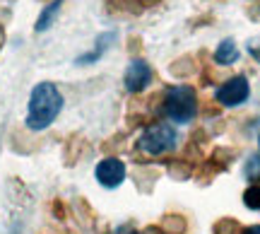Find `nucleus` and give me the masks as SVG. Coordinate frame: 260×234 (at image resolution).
<instances>
[{
    "label": "nucleus",
    "instance_id": "obj_1",
    "mask_svg": "<svg viewBox=\"0 0 260 234\" xmlns=\"http://www.w3.org/2000/svg\"><path fill=\"white\" fill-rule=\"evenodd\" d=\"M63 109V94L58 92L53 82H39L29 94L27 128L29 131H44L58 119Z\"/></svg>",
    "mask_w": 260,
    "mask_h": 234
},
{
    "label": "nucleus",
    "instance_id": "obj_2",
    "mask_svg": "<svg viewBox=\"0 0 260 234\" xmlns=\"http://www.w3.org/2000/svg\"><path fill=\"white\" fill-rule=\"evenodd\" d=\"M164 116H169L171 121L176 123H186L193 121L195 113H198V97L195 90L188 84H178V87H169L164 92Z\"/></svg>",
    "mask_w": 260,
    "mask_h": 234
},
{
    "label": "nucleus",
    "instance_id": "obj_3",
    "mask_svg": "<svg viewBox=\"0 0 260 234\" xmlns=\"http://www.w3.org/2000/svg\"><path fill=\"white\" fill-rule=\"evenodd\" d=\"M176 131L167 126L161 121L149 123L147 128L142 131L138 140V150L145 152V155H152V157H159V155H167V152H174L176 148Z\"/></svg>",
    "mask_w": 260,
    "mask_h": 234
},
{
    "label": "nucleus",
    "instance_id": "obj_4",
    "mask_svg": "<svg viewBox=\"0 0 260 234\" xmlns=\"http://www.w3.org/2000/svg\"><path fill=\"white\" fill-rule=\"evenodd\" d=\"M251 94V84L243 75H236V77H229L226 82L217 90V102L222 106H239L248 99Z\"/></svg>",
    "mask_w": 260,
    "mask_h": 234
},
{
    "label": "nucleus",
    "instance_id": "obj_5",
    "mask_svg": "<svg viewBox=\"0 0 260 234\" xmlns=\"http://www.w3.org/2000/svg\"><path fill=\"white\" fill-rule=\"evenodd\" d=\"M152 80V70H149L147 61L142 58H133L125 68V75H123V84L130 94H140Z\"/></svg>",
    "mask_w": 260,
    "mask_h": 234
},
{
    "label": "nucleus",
    "instance_id": "obj_6",
    "mask_svg": "<svg viewBox=\"0 0 260 234\" xmlns=\"http://www.w3.org/2000/svg\"><path fill=\"white\" fill-rule=\"evenodd\" d=\"M94 174H96V181L104 188H116V186H121L123 179H125V164L118 157H104L96 164Z\"/></svg>",
    "mask_w": 260,
    "mask_h": 234
},
{
    "label": "nucleus",
    "instance_id": "obj_7",
    "mask_svg": "<svg viewBox=\"0 0 260 234\" xmlns=\"http://www.w3.org/2000/svg\"><path fill=\"white\" fill-rule=\"evenodd\" d=\"M113 39H116V32H104V34H99V37H96V41H94L92 51H89V53H82V56L77 58L75 63H77V66H89V63H96V61L104 56V51L111 46Z\"/></svg>",
    "mask_w": 260,
    "mask_h": 234
},
{
    "label": "nucleus",
    "instance_id": "obj_8",
    "mask_svg": "<svg viewBox=\"0 0 260 234\" xmlns=\"http://www.w3.org/2000/svg\"><path fill=\"white\" fill-rule=\"evenodd\" d=\"M87 152V140H84L82 135H70L68 140H65V148H63V159L68 167H73V164H77L80 159H82V155Z\"/></svg>",
    "mask_w": 260,
    "mask_h": 234
},
{
    "label": "nucleus",
    "instance_id": "obj_9",
    "mask_svg": "<svg viewBox=\"0 0 260 234\" xmlns=\"http://www.w3.org/2000/svg\"><path fill=\"white\" fill-rule=\"evenodd\" d=\"M195 162H190V159L186 157H171L167 162V171L171 179H178V181H183V179H190L195 174Z\"/></svg>",
    "mask_w": 260,
    "mask_h": 234
},
{
    "label": "nucleus",
    "instance_id": "obj_10",
    "mask_svg": "<svg viewBox=\"0 0 260 234\" xmlns=\"http://www.w3.org/2000/svg\"><path fill=\"white\" fill-rule=\"evenodd\" d=\"M239 61V48H236V41L234 39H224L222 44L214 51V63L219 66H234Z\"/></svg>",
    "mask_w": 260,
    "mask_h": 234
},
{
    "label": "nucleus",
    "instance_id": "obj_11",
    "mask_svg": "<svg viewBox=\"0 0 260 234\" xmlns=\"http://www.w3.org/2000/svg\"><path fill=\"white\" fill-rule=\"evenodd\" d=\"M195 68H198L195 56H178L174 63H169V73L176 80H186V77H190L195 73Z\"/></svg>",
    "mask_w": 260,
    "mask_h": 234
},
{
    "label": "nucleus",
    "instance_id": "obj_12",
    "mask_svg": "<svg viewBox=\"0 0 260 234\" xmlns=\"http://www.w3.org/2000/svg\"><path fill=\"white\" fill-rule=\"evenodd\" d=\"M60 8H63V0H53V3H48L46 8L41 10V15H39V19H37V24H34V29H37V32H46V29L53 24V19L58 17Z\"/></svg>",
    "mask_w": 260,
    "mask_h": 234
},
{
    "label": "nucleus",
    "instance_id": "obj_13",
    "mask_svg": "<svg viewBox=\"0 0 260 234\" xmlns=\"http://www.w3.org/2000/svg\"><path fill=\"white\" fill-rule=\"evenodd\" d=\"M161 229L167 234H186L188 229V222L183 215H178V213H169V215H164V220H161Z\"/></svg>",
    "mask_w": 260,
    "mask_h": 234
},
{
    "label": "nucleus",
    "instance_id": "obj_14",
    "mask_svg": "<svg viewBox=\"0 0 260 234\" xmlns=\"http://www.w3.org/2000/svg\"><path fill=\"white\" fill-rule=\"evenodd\" d=\"M135 184H138V188L140 191H152V186H154V181L159 179V171L157 169H152V167H140V169H135Z\"/></svg>",
    "mask_w": 260,
    "mask_h": 234
},
{
    "label": "nucleus",
    "instance_id": "obj_15",
    "mask_svg": "<svg viewBox=\"0 0 260 234\" xmlns=\"http://www.w3.org/2000/svg\"><path fill=\"white\" fill-rule=\"evenodd\" d=\"M236 155H239V150H236V148H214L212 155H210V159H212V162H217L222 169H226L234 159H236Z\"/></svg>",
    "mask_w": 260,
    "mask_h": 234
},
{
    "label": "nucleus",
    "instance_id": "obj_16",
    "mask_svg": "<svg viewBox=\"0 0 260 234\" xmlns=\"http://www.w3.org/2000/svg\"><path fill=\"white\" fill-rule=\"evenodd\" d=\"M125 138H128V133H116L113 138H109L106 142H102V152H106L109 157H116V152L125 148Z\"/></svg>",
    "mask_w": 260,
    "mask_h": 234
},
{
    "label": "nucleus",
    "instance_id": "obj_17",
    "mask_svg": "<svg viewBox=\"0 0 260 234\" xmlns=\"http://www.w3.org/2000/svg\"><path fill=\"white\" fill-rule=\"evenodd\" d=\"M239 232H241V225L234 217H222L212 227V234H239Z\"/></svg>",
    "mask_w": 260,
    "mask_h": 234
},
{
    "label": "nucleus",
    "instance_id": "obj_18",
    "mask_svg": "<svg viewBox=\"0 0 260 234\" xmlns=\"http://www.w3.org/2000/svg\"><path fill=\"white\" fill-rule=\"evenodd\" d=\"M243 206L251 210H260V184H253L243 191Z\"/></svg>",
    "mask_w": 260,
    "mask_h": 234
},
{
    "label": "nucleus",
    "instance_id": "obj_19",
    "mask_svg": "<svg viewBox=\"0 0 260 234\" xmlns=\"http://www.w3.org/2000/svg\"><path fill=\"white\" fill-rule=\"evenodd\" d=\"M142 37L140 34H130L128 37V44H125V51H128V56L133 58H140V53H142Z\"/></svg>",
    "mask_w": 260,
    "mask_h": 234
},
{
    "label": "nucleus",
    "instance_id": "obj_20",
    "mask_svg": "<svg viewBox=\"0 0 260 234\" xmlns=\"http://www.w3.org/2000/svg\"><path fill=\"white\" fill-rule=\"evenodd\" d=\"M51 210H53V217H56V220H60V222H65V220H68V215H70L63 198H53V203H51Z\"/></svg>",
    "mask_w": 260,
    "mask_h": 234
},
{
    "label": "nucleus",
    "instance_id": "obj_21",
    "mask_svg": "<svg viewBox=\"0 0 260 234\" xmlns=\"http://www.w3.org/2000/svg\"><path fill=\"white\" fill-rule=\"evenodd\" d=\"M200 113H203V119H212V116H219L222 113V104L217 102V99H207V102L203 104V109H200Z\"/></svg>",
    "mask_w": 260,
    "mask_h": 234
},
{
    "label": "nucleus",
    "instance_id": "obj_22",
    "mask_svg": "<svg viewBox=\"0 0 260 234\" xmlns=\"http://www.w3.org/2000/svg\"><path fill=\"white\" fill-rule=\"evenodd\" d=\"M77 210H80V215H82V220L87 222V225H94V217H96V215H94L92 206H89L84 198H80V200H77Z\"/></svg>",
    "mask_w": 260,
    "mask_h": 234
},
{
    "label": "nucleus",
    "instance_id": "obj_23",
    "mask_svg": "<svg viewBox=\"0 0 260 234\" xmlns=\"http://www.w3.org/2000/svg\"><path fill=\"white\" fill-rule=\"evenodd\" d=\"M243 12L251 19H260V0H246L243 3Z\"/></svg>",
    "mask_w": 260,
    "mask_h": 234
},
{
    "label": "nucleus",
    "instance_id": "obj_24",
    "mask_svg": "<svg viewBox=\"0 0 260 234\" xmlns=\"http://www.w3.org/2000/svg\"><path fill=\"white\" fill-rule=\"evenodd\" d=\"M246 171H248V177L251 179H260V157H253Z\"/></svg>",
    "mask_w": 260,
    "mask_h": 234
},
{
    "label": "nucleus",
    "instance_id": "obj_25",
    "mask_svg": "<svg viewBox=\"0 0 260 234\" xmlns=\"http://www.w3.org/2000/svg\"><path fill=\"white\" fill-rule=\"evenodd\" d=\"M248 53H251L253 58H255V61H258L260 63V44H255V41H251V44H248Z\"/></svg>",
    "mask_w": 260,
    "mask_h": 234
},
{
    "label": "nucleus",
    "instance_id": "obj_26",
    "mask_svg": "<svg viewBox=\"0 0 260 234\" xmlns=\"http://www.w3.org/2000/svg\"><path fill=\"white\" fill-rule=\"evenodd\" d=\"M113 234H140V232L135 229V227H130V225H121Z\"/></svg>",
    "mask_w": 260,
    "mask_h": 234
},
{
    "label": "nucleus",
    "instance_id": "obj_27",
    "mask_svg": "<svg viewBox=\"0 0 260 234\" xmlns=\"http://www.w3.org/2000/svg\"><path fill=\"white\" fill-rule=\"evenodd\" d=\"M142 234H167V232H164L159 225H149V227H145V232Z\"/></svg>",
    "mask_w": 260,
    "mask_h": 234
},
{
    "label": "nucleus",
    "instance_id": "obj_28",
    "mask_svg": "<svg viewBox=\"0 0 260 234\" xmlns=\"http://www.w3.org/2000/svg\"><path fill=\"white\" fill-rule=\"evenodd\" d=\"M239 234H260V225H251V227H241Z\"/></svg>",
    "mask_w": 260,
    "mask_h": 234
},
{
    "label": "nucleus",
    "instance_id": "obj_29",
    "mask_svg": "<svg viewBox=\"0 0 260 234\" xmlns=\"http://www.w3.org/2000/svg\"><path fill=\"white\" fill-rule=\"evenodd\" d=\"M138 3H140V10H142V8H154L161 0H138Z\"/></svg>",
    "mask_w": 260,
    "mask_h": 234
},
{
    "label": "nucleus",
    "instance_id": "obj_30",
    "mask_svg": "<svg viewBox=\"0 0 260 234\" xmlns=\"http://www.w3.org/2000/svg\"><path fill=\"white\" fill-rule=\"evenodd\" d=\"M5 39H8V37H5V27L0 24V48L5 46Z\"/></svg>",
    "mask_w": 260,
    "mask_h": 234
},
{
    "label": "nucleus",
    "instance_id": "obj_31",
    "mask_svg": "<svg viewBox=\"0 0 260 234\" xmlns=\"http://www.w3.org/2000/svg\"><path fill=\"white\" fill-rule=\"evenodd\" d=\"M125 3H133V0H125Z\"/></svg>",
    "mask_w": 260,
    "mask_h": 234
}]
</instances>
